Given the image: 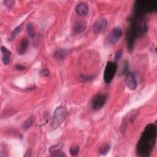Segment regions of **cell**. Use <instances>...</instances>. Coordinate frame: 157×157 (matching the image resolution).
I'll list each match as a JSON object with an SVG mask.
<instances>
[{
	"instance_id": "22",
	"label": "cell",
	"mask_w": 157,
	"mask_h": 157,
	"mask_svg": "<svg viewBox=\"0 0 157 157\" xmlns=\"http://www.w3.org/2000/svg\"><path fill=\"white\" fill-rule=\"evenodd\" d=\"M39 74L40 76L44 77H47L48 75H49L50 74V72L48 69H44L42 70H41L39 72Z\"/></svg>"
},
{
	"instance_id": "15",
	"label": "cell",
	"mask_w": 157,
	"mask_h": 157,
	"mask_svg": "<svg viewBox=\"0 0 157 157\" xmlns=\"http://www.w3.org/2000/svg\"><path fill=\"white\" fill-rule=\"evenodd\" d=\"M28 40L26 39H23L19 44V47L18 48V53L19 55H23L28 48Z\"/></svg>"
},
{
	"instance_id": "9",
	"label": "cell",
	"mask_w": 157,
	"mask_h": 157,
	"mask_svg": "<svg viewBox=\"0 0 157 157\" xmlns=\"http://www.w3.org/2000/svg\"><path fill=\"white\" fill-rule=\"evenodd\" d=\"M125 83L128 88L131 90H135L137 86V83L134 74L128 72L125 78Z\"/></svg>"
},
{
	"instance_id": "14",
	"label": "cell",
	"mask_w": 157,
	"mask_h": 157,
	"mask_svg": "<svg viewBox=\"0 0 157 157\" xmlns=\"http://www.w3.org/2000/svg\"><path fill=\"white\" fill-rule=\"evenodd\" d=\"M86 26V24L85 21H78L77 22L74 27H73V31L74 33L75 34H80L85 31Z\"/></svg>"
},
{
	"instance_id": "13",
	"label": "cell",
	"mask_w": 157,
	"mask_h": 157,
	"mask_svg": "<svg viewBox=\"0 0 157 157\" xmlns=\"http://www.w3.org/2000/svg\"><path fill=\"white\" fill-rule=\"evenodd\" d=\"M1 52L2 53V62L4 65H7L10 63L12 53L5 47H1Z\"/></svg>"
},
{
	"instance_id": "11",
	"label": "cell",
	"mask_w": 157,
	"mask_h": 157,
	"mask_svg": "<svg viewBox=\"0 0 157 157\" xmlns=\"http://www.w3.org/2000/svg\"><path fill=\"white\" fill-rule=\"evenodd\" d=\"M61 148L62 144H58L51 147L49 149V151L53 156H66V155L61 151Z\"/></svg>"
},
{
	"instance_id": "5",
	"label": "cell",
	"mask_w": 157,
	"mask_h": 157,
	"mask_svg": "<svg viewBox=\"0 0 157 157\" xmlns=\"http://www.w3.org/2000/svg\"><path fill=\"white\" fill-rule=\"evenodd\" d=\"M117 65L116 63L109 61L107 63L104 72V80L105 83H109L113 78L117 72Z\"/></svg>"
},
{
	"instance_id": "26",
	"label": "cell",
	"mask_w": 157,
	"mask_h": 157,
	"mask_svg": "<svg viewBox=\"0 0 157 157\" xmlns=\"http://www.w3.org/2000/svg\"><path fill=\"white\" fill-rule=\"evenodd\" d=\"M15 69H16L17 70H18V71H23V70L25 69V67L23 66H22L21 64H19L16 65Z\"/></svg>"
},
{
	"instance_id": "19",
	"label": "cell",
	"mask_w": 157,
	"mask_h": 157,
	"mask_svg": "<svg viewBox=\"0 0 157 157\" xmlns=\"http://www.w3.org/2000/svg\"><path fill=\"white\" fill-rule=\"evenodd\" d=\"M26 31L29 37L34 38L35 37V31L33 25L31 23H28L26 26Z\"/></svg>"
},
{
	"instance_id": "4",
	"label": "cell",
	"mask_w": 157,
	"mask_h": 157,
	"mask_svg": "<svg viewBox=\"0 0 157 157\" xmlns=\"http://www.w3.org/2000/svg\"><path fill=\"white\" fill-rule=\"evenodd\" d=\"M67 115V109L64 106H59L57 107L53 115L51 127L55 129L58 128L64 121Z\"/></svg>"
},
{
	"instance_id": "18",
	"label": "cell",
	"mask_w": 157,
	"mask_h": 157,
	"mask_svg": "<svg viewBox=\"0 0 157 157\" xmlns=\"http://www.w3.org/2000/svg\"><path fill=\"white\" fill-rule=\"evenodd\" d=\"M79 146L76 144H73L69 148V153L72 156H76L78 155L79 152Z\"/></svg>"
},
{
	"instance_id": "6",
	"label": "cell",
	"mask_w": 157,
	"mask_h": 157,
	"mask_svg": "<svg viewBox=\"0 0 157 157\" xmlns=\"http://www.w3.org/2000/svg\"><path fill=\"white\" fill-rule=\"evenodd\" d=\"M137 37L136 33L132 24L130 22L126 33V44L127 48L129 52L133 50L136 39Z\"/></svg>"
},
{
	"instance_id": "16",
	"label": "cell",
	"mask_w": 157,
	"mask_h": 157,
	"mask_svg": "<svg viewBox=\"0 0 157 157\" xmlns=\"http://www.w3.org/2000/svg\"><path fill=\"white\" fill-rule=\"evenodd\" d=\"M67 52L66 50L60 48L55 52V53L53 54V56L56 59L60 61V60H63L65 58L66 56L67 55Z\"/></svg>"
},
{
	"instance_id": "23",
	"label": "cell",
	"mask_w": 157,
	"mask_h": 157,
	"mask_svg": "<svg viewBox=\"0 0 157 157\" xmlns=\"http://www.w3.org/2000/svg\"><path fill=\"white\" fill-rule=\"evenodd\" d=\"M122 72L123 73V74H127L128 73V63L127 61H126L124 64L123 69H122Z\"/></svg>"
},
{
	"instance_id": "17",
	"label": "cell",
	"mask_w": 157,
	"mask_h": 157,
	"mask_svg": "<svg viewBox=\"0 0 157 157\" xmlns=\"http://www.w3.org/2000/svg\"><path fill=\"white\" fill-rule=\"evenodd\" d=\"M35 120V118H34V117L33 115H31L30 117H29L22 124V128L24 130H27L31 126V125L33 124L34 121Z\"/></svg>"
},
{
	"instance_id": "27",
	"label": "cell",
	"mask_w": 157,
	"mask_h": 157,
	"mask_svg": "<svg viewBox=\"0 0 157 157\" xmlns=\"http://www.w3.org/2000/svg\"><path fill=\"white\" fill-rule=\"evenodd\" d=\"M82 79L83 80H92L94 77L93 76H86V75H82Z\"/></svg>"
},
{
	"instance_id": "7",
	"label": "cell",
	"mask_w": 157,
	"mask_h": 157,
	"mask_svg": "<svg viewBox=\"0 0 157 157\" xmlns=\"http://www.w3.org/2000/svg\"><path fill=\"white\" fill-rule=\"evenodd\" d=\"M107 100V96L104 94H97L93 99L91 107L93 110H98L102 108Z\"/></svg>"
},
{
	"instance_id": "10",
	"label": "cell",
	"mask_w": 157,
	"mask_h": 157,
	"mask_svg": "<svg viewBox=\"0 0 157 157\" xmlns=\"http://www.w3.org/2000/svg\"><path fill=\"white\" fill-rule=\"evenodd\" d=\"M107 21L105 18H101L98 20L93 25V32L94 34L100 33L107 26Z\"/></svg>"
},
{
	"instance_id": "25",
	"label": "cell",
	"mask_w": 157,
	"mask_h": 157,
	"mask_svg": "<svg viewBox=\"0 0 157 157\" xmlns=\"http://www.w3.org/2000/svg\"><path fill=\"white\" fill-rule=\"evenodd\" d=\"M121 55H122V51L121 50L117 51L115 55V59L118 60L121 57Z\"/></svg>"
},
{
	"instance_id": "1",
	"label": "cell",
	"mask_w": 157,
	"mask_h": 157,
	"mask_svg": "<svg viewBox=\"0 0 157 157\" xmlns=\"http://www.w3.org/2000/svg\"><path fill=\"white\" fill-rule=\"evenodd\" d=\"M157 128L155 124L146 126L136 146V155L139 157L150 156L156 141Z\"/></svg>"
},
{
	"instance_id": "2",
	"label": "cell",
	"mask_w": 157,
	"mask_h": 157,
	"mask_svg": "<svg viewBox=\"0 0 157 157\" xmlns=\"http://www.w3.org/2000/svg\"><path fill=\"white\" fill-rule=\"evenodd\" d=\"M130 22L135 29L137 37H142L147 33L148 23L144 15L134 12L132 17L130 19Z\"/></svg>"
},
{
	"instance_id": "3",
	"label": "cell",
	"mask_w": 157,
	"mask_h": 157,
	"mask_svg": "<svg viewBox=\"0 0 157 157\" xmlns=\"http://www.w3.org/2000/svg\"><path fill=\"white\" fill-rule=\"evenodd\" d=\"M157 4L154 1H137L134 6V12L145 15L156 10Z\"/></svg>"
},
{
	"instance_id": "8",
	"label": "cell",
	"mask_w": 157,
	"mask_h": 157,
	"mask_svg": "<svg viewBox=\"0 0 157 157\" xmlns=\"http://www.w3.org/2000/svg\"><path fill=\"white\" fill-rule=\"evenodd\" d=\"M122 34L123 32L120 27L114 28L108 36L107 40L109 43L110 44H115L121 38Z\"/></svg>"
},
{
	"instance_id": "20",
	"label": "cell",
	"mask_w": 157,
	"mask_h": 157,
	"mask_svg": "<svg viewBox=\"0 0 157 157\" xmlns=\"http://www.w3.org/2000/svg\"><path fill=\"white\" fill-rule=\"evenodd\" d=\"M110 148V145L108 144H105L100 147L99 150V152L102 155H105L109 152Z\"/></svg>"
},
{
	"instance_id": "24",
	"label": "cell",
	"mask_w": 157,
	"mask_h": 157,
	"mask_svg": "<svg viewBox=\"0 0 157 157\" xmlns=\"http://www.w3.org/2000/svg\"><path fill=\"white\" fill-rule=\"evenodd\" d=\"M15 2L14 1H4V3L5 6L9 8H10L15 3Z\"/></svg>"
},
{
	"instance_id": "12",
	"label": "cell",
	"mask_w": 157,
	"mask_h": 157,
	"mask_svg": "<svg viewBox=\"0 0 157 157\" xmlns=\"http://www.w3.org/2000/svg\"><path fill=\"white\" fill-rule=\"evenodd\" d=\"M75 10L79 15L85 16L88 13L89 7L87 4L85 2H81L76 6Z\"/></svg>"
},
{
	"instance_id": "21",
	"label": "cell",
	"mask_w": 157,
	"mask_h": 157,
	"mask_svg": "<svg viewBox=\"0 0 157 157\" xmlns=\"http://www.w3.org/2000/svg\"><path fill=\"white\" fill-rule=\"evenodd\" d=\"M21 29H22V26H21V25L20 26L17 27L16 28H15V29H13V31L12 32L11 34H10L9 40H13V39L18 36V34L21 32Z\"/></svg>"
}]
</instances>
